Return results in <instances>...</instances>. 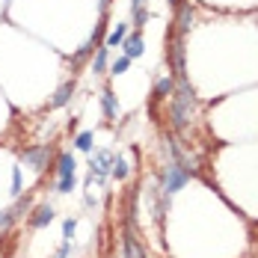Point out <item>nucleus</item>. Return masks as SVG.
Here are the masks:
<instances>
[{"instance_id": "nucleus-18", "label": "nucleus", "mask_w": 258, "mask_h": 258, "mask_svg": "<svg viewBox=\"0 0 258 258\" xmlns=\"http://www.w3.org/2000/svg\"><path fill=\"white\" fill-rule=\"evenodd\" d=\"M12 196H21V166H12Z\"/></svg>"}, {"instance_id": "nucleus-4", "label": "nucleus", "mask_w": 258, "mask_h": 258, "mask_svg": "<svg viewBox=\"0 0 258 258\" xmlns=\"http://www.w3.org/2000/svg\"><path fill=\"white\" fill-rule=\"evenodd\" d=\"M92 172H89V181H86V187L92 184V181L98 178V181H104L107 175H110V169H113V155L110 152H95V157H92Z\"/></svg>"}, {"instance_id": "nucleus-17", "label": "nucleus", "mask_w": 258, "mask_h": 258, "mask_svg": "<svg viewBox=\"0 0 258 258\" xmlns=\"http://www.w3.org/2000/svg\"><path fill=\"white\" fill-rule=\"evenodd\" d=\"M128 69H131V59H128V56H119V59L110 66V75H113V78H119V75H125Z\"/></svg>"}, {"instance_id": "nucleus-10", "label": "nucleus", "mask_w": 258, "mask_h": 258, "mask_svg": "<svg viewBox=\"0 0 258 258\" xmlns=\"http://www.w3.org/2000/svg\"><path fill=\"white\" fill-rule=\"evenodd\" d=\"M172 89H175V80H172V78H160L155 83V89H152V98H155V101H163Z\"/></svg>"}, {"instance_id": "nucleus-14", "label": "nucleus", "mask_w": 258, "mask_h": 258, "mask_svg": "<svg viewBox=\"0 0 258 258\" xmlns=\"http://www.w3.org/2000/svg\"><path fill=\"white\" fill-rule=\"evenodd\" d=\"M75 149L78 152H86V155L92 152V134L89 131H80L78 137H75Z\"/></svg>"}, {"instance_id": "nucleus-7", "label": "nucleus", "mask_w": 258, "mask_h": 258, "mask_svg": "<svg viewBox=\"0 0 258 258\" xmlns=\"http://www.w3.org/2000/svg\"><path fill=\"white\" fill-rule=\"evenodd\" d=\"M122 48H125V56H128V59L143 56V36H140V33H131L128 39L122 42Z\"/></svg>"}, {"instance_id": "nucleus-11", "label": "nucleus", "mask_w": 258, "mask_h": 258, "mask_svg": "<svg viewBox=\"0 0 258 258\" xmlns=\"http://www.w3.org/2000/svg\"><path fill=\"white\" fill-rule=\"evenodd\" d=\"M125 39H128V24H116L113 33L107 36V45H104V48H116V45H122Z\"/></svg>"}, {"instance_id": "nucleus-24", "label": "nucleus", "mask_w": 258, "mask_h": 258, "mask_svg": "<svg viewBox=\"0 0 258 258\" xmlns=\"http://www.w3.org/2000/svg\"><path fill=\"white\" fill-rule=\"evenodd\" d=\"M107 6H110V0H101V12H107Z\"/></svg>"}, {"instance_id": "nucleus-8", "label": "nucleus", "mask_w": 258, "mask_h": 258, "mask_svg": "<svg viewBox=\"0 0 258 258\" xmlns=\"http://www.w3.org/2000/svg\"><path fill=\"white\" fill-rule=\"evenodd\" d=\"M101 110H104L107 119H116V116H119V101H116L113 89H104L101 92Z\"/></svg>"}, {"instance_id": "nucleus-25", "label": "nucleus", "mask_w": 258, "mask_h": 258, "mask_svg": "<svg viewBox=\"0 0 258 258\" xmlns=\"http://www.w3.org/2000/svg\"><path fill=\"white\" fill-rule=\"evenodd\" d=\"M169 3H172V6H175V9H178V6H181V0H169Z\"/></svg>"}, {"instance_id": "nucleus-5", "label": "nucleus", "mask_w": 258, "mask_h": 258, "mask_svg": "<svg viewBox=\"0 0 258 258\" xmlns=\"http://www.w3.org/2000/svg\"><path fill=\"white\" fill-rule=\"evenodd\" d=\"M53 220H56V214H53L51 205H39L33 211V217H30V226L33 229H45V226H51Z\"/></svg>"}, {"instance_id": "nucleus-9", "label": "nucleus", "mask_w": 258, "mask_h": 258, "mask_svg": "<svg viewBox=\"0 0 258 258\" xmlns=\"http://www.w3.org/2000/svg\"><path fill=\"white\" fill-rule=\"evenodd\" d=\"M72 95H75V80H72V83H62V86L56 89V95L51 98V107H53V110H56V107H66Z\"/></svg>"}, {"instance_id": "nucleus-23", "label": "nucleus", "mask_w": 258, "mask_h": 258, "mask_svg": "<svg viewBox=\"0 0 258 258\" xmlns=\"http://www.w3.org/2000/svg\"><path fill=\"white\" fill-rule=\"evenodd\" d=\"M143 9V0H131V12H140Z\"/></svg>"}, {"instance_id": "nucleus-2", "label": "nucleus", "mask_w": 258, "mask_h": 258, "mask_svg": "<svg viewBox=\"0 0 258 258\" xmlns=\"http://www.w3.org/2000/svg\"><path fill=\"white\" fill-rule=\"evenodd\" d=\"M187 181H190V172H187L181 163H169V166H166V175H163V193H166V196L178 193Z\"/></svg>"}, {"instance_id": "nucleus-1", "label": "nucleus", "mask_w": 258, "mask_h": 258, "mask_svg": "<svg viewBox=\"0 0 258 258\" xmlns=\"http://www.w3.org/2000/svg\"><path fill=\"white\" fill-rule=\"evenodd\" d=\"M75 169H78L75 155L62 152V155L56 157V190H59V193H72V190H75V184H78Z\"/></svg>"}, {"instance_id": "nucleus-22", "label": "nucleus", "mask_w": 258, "mask_h": 258, "mask_svg": "<svg viewBox=\"0 0 258 258\" xmlns=\"http://www.w3.org/2000/svg\"><path fill=\"white\" fill-rule=\"evenodd\" d=\"M146 21H149V12H146V9H140V12H134V24H137V27H143Z\"/></svg>"}, {"instance_id": "nucleus-21", "label": "nucleus", "mask_w": 258, "mask_h": 258, "mask_svg": "<svg viewBox=\"0 0 258 258\" xmlns=\"http://www.w3.org/2000/svg\"><path fill=\"white\" fill-rule=\"evenodd\" d=\"M69 252H72V240H62V243H59V249H56V255H53V258H69Z\"/></svg>"}, {"instance_id": "nucleus-13", "label": "nucleus", "mask_w": 258, "mask_h": 258, "mask_svg": "<svg viewBox=\"0 0 258 258\" xmlns=\"http://www.w3.org/2000/svg\"><path fill=\"white\" fill-rule=\"evenodd\" d=\"M190 24H193V12H190V6H178V30H181V36L190 30Z\"/></svg>"}, {"instance_id": "nucleus-20", "label": "nucleus", "mask_w": 258, "mask_h": 258, "mask_svg": "<svg viewBox=\"0 0 258 258\" xmlns=\"http://www.w3.org/2000/svg\"><path fill=\"white\" fill-rule=\"evenodd\" d=\"M18 214H15V208H9V211H0V229H6L12 220H15Z\"/></svg>"}, {"instance_id": "nucleus-3", "label": "nucleus", "mask_w": 258, "mask_h": 258, "mask_svg": "<svg viewBox=\"0 0 258 258\" xmlns=\"http://www.w3.org/2000/svg\"><path fill=\"white\" fill-rule=\"evenodd\" d=\"M190 86L181 80V86L175 89V101H172V125L175 128H181L184 122H187V107H190Z\"/></svg>"}, {"instance_id": "nucleus-6", "label": "nucleus", "mask_w": 258, "mask_h": 258, "mask_svg": "<svg viewBox=\"0 0 258 258\" xmlns=\"http://www.w3.org/2000/svg\"><path fill=\"white\" fill-rule=\"evenodd\" d=\"M45 160H48V146L27 149V152H24V163H30L33 169H45Z\"/></svg>"}, {"instance_id": "nucleus-19", "label": "nucleus", "mask_w": 258, "mask_h": 258, "mask_svg": "<svg viewBox=\"0 0 258 258\" xmlns=\"http://www.w3.org/2000/svg\"><path fill=\"white\" fill-rule=\"evenodd\" d=\"M75 229H78V220L69 217V220L62 223V240H72V237H75Z\"/></svg>"}, {"instance_id": "nucleus-15", "label": "nucleus", "mask_w": 258, "mask_h": 258, "mask_svg": "<svg viewBox=\"0 0 258 258\" xmlns=\"http://www.w3.org/2000/svg\"><path fill=\"white\" fill-rule=\"evenodd\" d=\"M110 175L119 178V181H125L128 178V163H125L122 157H113V169H110Z\"/></svg>"}, {"instance_id": "nucleus-12", "label": "nucleus", "mask_w": 258, "mask_h": 258, "mask_svg": "<svg viewBox=\"0 0 258 258\" xmlns=\"http://www.w3.org/2000/svg\"><path fill=\"white\" fill-rule=\"evenodd\" d=\"M169 56H172V66H175V75L184 78V45H181V39L172 45V53Z\"/></svg>"}, {"instance_id": "nucleus-16", "label": "nucleus", "mask_w": 258, "mask_h": 258, "mask_svg": "<svg viewBox=\"0 0 258 258\" xmlns=\"http://www.w3.org/2000/svg\"><path fill=\"white\" fill-rule=\"evenodd\" d=\"M107 51H110V48H98V53H95V59H92V72H95V75H101V72H107Z\"/></svg>"}]
</instances>
